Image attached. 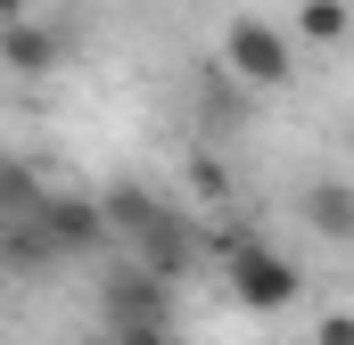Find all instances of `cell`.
I'll list each match as a JSON object with an SVG mask.
<instances>
[{"mask_svg":"<svg viewBox=\"0 0 354 345\" xmlns=\"http://www.w3.org/2000/svg\"><path fill=\"white\" fill-rule=\"evenodd\" d=\"M99 321H107V337L174 329V279H157V271H140V263L124 255L107 279H99Z\"/></svg>","mask_w":354,"mask_h":345,"instance_id":"1","label":"cell"},{"mask_svg":"<svg viewBox=\"0 0 354 345\" xmlns=\"http://www.w3.org/2000/svg\"><path fill=\"white\" fill-rule=\"evenodd\" d=\"M223 66L248 90H280L297 75V41H288L272 17H231V25H223Z\"/></svg>","mask_w":354,"mask_h":345,"instance_id":"2","label":"cell"},{"mask_svg":"<svg viewBox=\"0 0 354 345\" xmlns=\"http://www.w3.org/2000/svg\"><path fill=\"white\" fill-rule=\"evenodd\" d=\"M223 288H231V304H248V313H288V304L305 296V271L280 255V247L248 239L239 255L223 263Z\"/></svg>","mask_w":354,"mask_h":345,"instance_id":"3","label":"cell"},{"mask_svg":"<svg viewBox=\"0 0 354 345\" xmlns=\"http://www.w3.org/2000/svg\"><path fill=\"white\" fill-rule=\"evenodd\" d=\"M33 239L50 247V263H75V255H107L115 239H107V214H99V197H41V214H33Z\"/></svg>","mask_w":354,"mask_h":345,"instance_id":"4","label":"cell"},{"mask_svg":"<svg viewBox=\"0 0 354 345\" xmlns=\"http://www.w3.org/2000/svg\"><path fill=\"white\" fill-rule=\"evenodd\" d=\"M99 214H107V239L124 247V255H140L165 222H174V206L157 197V189H140V181H115V189H99Z\"/></svg>","mask_w":354,"mask_h":345,"instance_id":"5","label":"cell"},{"mask_svg":"<svg viewBox=\"0 0 354 345\" xmlns=\"http://www.w3.org/2000/svg\"><path fill=\"white\" fill-rule=\"evenodd\" d=\"M66 58H75V33H66V25H41V17H25V25H8V33H0V66H8V75H25V83L58 75Z\"/></svg>","mask_w":354,"mask_h":345,"instance_id":"6","label":"cell"},{"mask_svg":"<svg viewBox=\"0 0 354 345\" xmlns=\"http://www.w3.org/2000/svg\"><path fill=\"white\" fill-rule=\"evenodd\" d=\"M297 214L322 230V239H354V181H313L297 197Z\"/></svg>","mask_w":354,"mask_h":345,"instance_id":"7","label":"cell"},{"mask_svg":"<svg viewBox=\"0 0 354 345\" xmlns=\"http://www.w3.org/2000/svg\"><path fill=\"white\" fill-rule=\"evenodd\" d=\"M354 33V8L346 0H297V33L288 41H322V50H338Z\"/></svg>","mask_w":354,"mask_h":345,"instance_id":"8","label":"cell"},{"mask_svg":"<svg viewBox=\"0 0 354 345\" xmlns=\"http://www.w3.org/2000/svg\"><path fill=\"white\" fill-rule=\"evenodd\" d=\"M41 197H50V189H41V172L17 165V157H0V222H33V214H41Z\"/></svg>","mask_w":354,"mask_h":345,"instance_id":"9","label":"cell"},{"mask_svg":"<svg viewBox=\"0 0 354 345\" xmlns=\"http://www.w3.org/2000/svg\"><path fill=\"white\" fill-rule=\"evenodd\" d=\"M189 189H198V206H231V165L206 157V148H189Z\"/></svg>","mask_w":354,"mask_h":345,"instance_id":"10","label":"cell"},{"mask_svg":"<svg viewBox=\"0 0 354 345\" xmlns=\"http://www.w3.org/2000/svg\"><path fill=\"white\" fill-rule=\"evenodd\" d=\"M313 345H354V313H322L313 321Z\"/></svg>","mask_w":354,"mask_h":345,"instance_id":"11","label":"cell"},{"mask_svg":"<svg viewBox=\"0 0 354 345\" xmlns=\"http://www.w3.org/2000/svg\"><path fill=\"white\" fill-rule=\"evenodd\" d=\"M99 345H174V329H132V337H99Z\"/></svg>","mask_w":354,"mask_h":345,"instance_id":"12","label":"cell"},{"mask_svg":"<svg viewBox=\"0 0 354 345\" xmlns=\"http://www.w3.org/2000/svg\"><path fill=\"white\" fill-rule=\"evenodd\" d=\"M25 17H33V0H0V33H8V25H25Z\"/></svg>","mask_w":354,"mask_h":345,"instance_id":"13","label":"cell"}]
</instances>
